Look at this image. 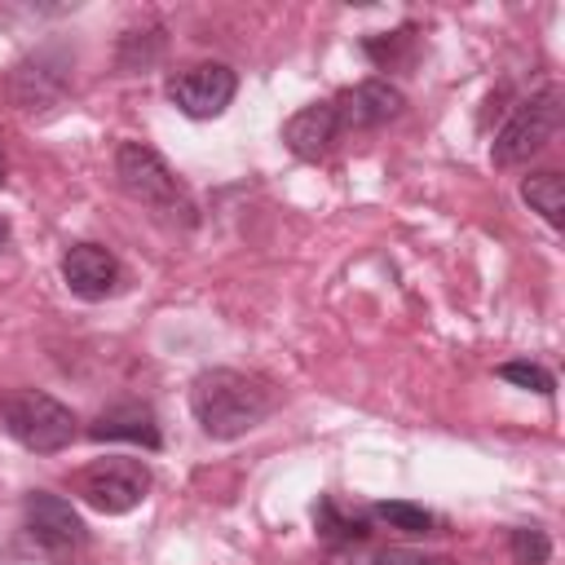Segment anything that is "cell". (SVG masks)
<instances>
[{
  "instance_id": "cell-16",
  "label": "cell",
  "mask_w": 565,
  "mask_h": 565,
  "mask_svg": "<svg viewBox=\"0 0 565 565\" xmlns=\"http://www.w3.org/2000/svg\"><path fill=\"white\" fill-rule=\"evenodd\" d=\"M494 375L508 380V384H516V388H525V393H539V397H547V393L556 388L552 371H543L539 362H503Z\"/></svg>"
},
{
  "instance_id": "cell-19",
  "label": "cell",
  "mask_w": 565,
  "mask_h": 565,
  "mask_svg": "<svg viewBox=\"0 0 565 565\" xmlns=\"http://www.w3.org/2000/svg\"><path fill=\"white\" fill-rule=\"evenodd\" d=\"M327 565H384V552L371 547V539H349V543H331Z\"/></svg>"
},
{
  "instance_id": "cell-15",
  "label": "cell",
  "mask_w": 565,
  "mask_h": 565,
  "mask_svg": "<svg viewBox=\"0 0 565 565\" xmlns=\"http://www.w3.org/2000/svg\"><path fill=\"white\" fill-rule=\"evenodd\" d=\"M313 525H318V534H322L327 543H349V539H366V525H362L358 516H344L335 499H322V503L313 508Z\"/></svg>"
},
{
  "instance_id": "cell-13",
  "label": "cell",
  "mask_w": 565,
  "mask_h": 565,
  "mask_svg": "<svg viewBox=\"0 0 565 565\" xmlns=\"http://www.w3.org/2000/svg\"><path fill=\"white\" fill-rule=\"evenodd\" d=\"M521 199H525L552 230L565 225V181H561V172H530V177L521 181Z\"/></svg>"
},
{
  "instance_id": "cell-10",
  "label": "cell",
  "mask_w": 565,
  "mask_h": 565,
  "mask_svg": "<svg viewBox=\"0 0 565 565\" xmlns=\"http://www.w3.org/2000/svg\"><path fill=\"white\" fill-rule=\"evenodd\" d=\"M340 132H344V128H340V119H335V106H331V102L300 106V110L282 124V141H287V150H291L296 159H309V163L327 159V154L335 150Z\"/></svg>"
},
{
  "instance_id": "cell-9",
  "label": "cell",
  "mask_w": 565,
  "mask_h": 565,
  "mask_svg": "<svg viewBox=\"0 0 565 565\" xmlns=\"http://www.w3.org/2000/svg\"><path fill=\"white\" fill-rule=\"evenodd\" d=\"M331 106H335L340 128L349 132V128H380V124L397 119L406 110V97L388 79H362V84L344 88L340 97H331Z\"/></svg>"
},
{
  "instance_id": "cell-8",
  "label": "cell",
  "mask_w": 565,
  "mask_h": 565,
  "mask_svg": "<svg viewBox=\"0 0 565 565\" xmlns=\"http://www.w3.org/2000/svg\"><path fill=\"white\" fill-rule=\"evenodd\" d=\"M62 282L79 300H106L119 291L124 269H119L115 252H106L102 243H75L62 256Z\"/></svg>"
},
{
  "instance_id": "cell-12",
  "label": "cell",
  "mask_w": 565,
  "mask_h": 565,
  "mask_svg": "<svg viewBox=\"0 0 565 565\" xmlns=\"http://www.w3.org/2000/svg\"><path fill=\"white\" fill-rule=\"evenodd\" d=\"M66 88V62L62 66H49V53H35L31 62H22L13 71V97L22 110H44L62 97Z\"/></svg>"
},
{
  "instance_id": "cell-4",
  "label": "cell",
  "mask_w": 565,
  "mask_h": 565,
  "mask_svg": "<svg viewBox=\"0 0 565 565\" xmlns=\"http://www.w3.org/2000/svg\"><path fill=\"white\" fill-rule=\"evenodd\" d=\"M556 128H561V88L547 84V88H539L530 102H521V106L512 110V119L494 132V141H490L494 168H516V163L534 159V154L556 137Z\"/></svg>"
},
{
  "instance_id": "cell-3",
  "label": "cell",
  "mask_w": 565,
  "mask_h": 565,
  "mask_svg": "<svg viewBox=\"0 0 565 565\" xmlns=\"http://www.w3.org/2000/svg\"><path fill=\"white\" fill-rule=\"evenodd\" d=\"M115 177L124 185L128 199H137L141 207H154V212H168V216H190V199H185V185L177 181V172L163 163L159 150L141 146V141H124L115 150Z\"/></svg>"
},
{
  "instance_id": "cell-1",
  "label": "cell",
  "mask_w": 565,
  "mask_h": 565,
  "mask_svg": "<svg viewBox=\"0 0 565 565\" xmlns=\"http://www.w3.org/2000/svg\"><path fill=\"white\" fill-rule=\"evenodd\" d=\"M274 411V393L265 380L230 366H212L190 384V415L212 441H234L252 433Z\"/></svg>"
},
{
  "instance_id": "cell-21",
  "label": "cell",
  "mask_w": 565,
  "mask_h": 565,
  "mask_svg": "<svg viewBox=\"0 0 565 565\" xmlns=\"http://www.w3.org/2000/svg\"><path fill=\"white\" fill-rule=\"evenodd\" d=\"M9 234H13V230H9V221H4V216H0V252H4V247H9Z\"/></svg>"
},
{
  "instance_id": "cell-7",
  "label": "cell",
  "mask_w": 565,
  "mask_h": 565,
  "mask_svg": "<svg viewBox=\"0 0 565 565\" xmlns=\"http://www.w3.org/2000/svg\"><path fill=\"white\" fill-rule=\"evenodd\" d=\"M238 93V75L225 62H190L168 79V102L190 119H216Z\"/></svg>"
},
{
  "instance_id": "cell-6",
  "label": "cell",
  "mask_w": 565,
  "mask_h": 565,
  "mask_svg": "<svg viewBox=\"0 0 565 565\" xmlns=\"http://www.w3.org/2000/svg\"><path fill=\"white\" fill-rule=\"evenodd\" d=\"M79 499L106 516L132 512L146 494H150V472L137 459H97L79 472Z\"/></svg>"
},
{
  "instance_id": "cell-5",
  "label": "cell",
  "mask_w": 565,
  "mask_h": 565,
  "mask_svg": "<svg viewBox=\"0 0 565 565\" xmlns=\"http://www.w3.org/2000/svg\"><path fill=\"white\" fill-rule=\"evenodd\" d=\"M22 530L53 561H71L88 543V530H84L79 512L62 494H49V490H31L22 499Z\"/></svg>"
},
{
  "instance_id": "cell-17",
  "label": "cell",
  "mask_w": 565,
  "mask_h": 565,
  "mask_svg": "<svg viewBox=\"0 0 565 565\" xmlns=\"http://www.w3.org/2000/svg\"><path fill=\"white\" fill-rule=\"evenodd\" d=\"M508 547H512L516 565H547V556H552V539L543 530H534V525L512 530L508 534Z\"/></svg>"
},
{
  "instance_id": "cell-2",
  "label": "cell",
  "mask_w": 565,
  "mask_h": 565,
  "mask_svg": "<svg viewBox=\"0 0 565 565\" xmlns=\"http://www.w3.org/2000/svg\"><path fill=\"white\" fill-rule=\"evenodd\" d=\"M75 411L62 406L53 393H40V388H13V393H0V428L35 450V455H57L75 441Z\"/></svg>"
},
{
  "instance_id": "cell-18",
  "label": "cell",
  "mask_w": 565,
  "mask_h": 565,
  "mask_svg": "<svg viewBox=\"0 0 565 565\" xmlns=\"http://www.w3.org/2000/svg\"><path fill=\"white\" fill-rule=\"evenodd\" d=\"M411 26H402V31H388V35H371L362 49H366V57L375 62V66H397L402 57H406V49H411Z\"/></svg>"
},
{
  "instance_id": "cell-22",
  "label": "cell",
  "mask_w": 565,
  "mask_h": 565,
  "mask_svg": "<svg viewBox=\"0 0 565 565\" xmlns=\"http://www.w3.org/2000/svg\"><path fill=\"white\" fill-rule=\"evenodd\" d=\"M4 177H9V163H4V150H0V185H4Z\"/></svg>"
},
{
  "instance_id": "cell-11",
  "label": "cell",
  "mask_w": 565,
  "mask_h": 565,
  "mask_svg": "<svg viewBox=\"0 0 565 565\" xmlns=\"http://www.w3.org/2000/svg\"><path fill=\"white\" fill-rule=\"evenodd\" d=\"M88 437L93 441H132V446H146V450H159L163 437H159V419L146 402H119L110 411H102L93 424H88Z\"/></svg>"
},
{
  "instance_id": "cell-14",
  "label": "cell",
  "mask_w": 565,
  "mask_h": 565,
  "mask_svg": "<svg viewBox=\"0 0 565 565\" xmlns=\"http://www.w3.org/2000/svg\"><path fill=\"white\" fill-rule=\"evenodd\" d=\"M375 516L388 525V530H402V534H433L437 516L419 503H406V499H388V503H375Z\"/></svg>"
},
{
  "instance_id": "cell-20",
  "label": "cell",
  "mask_w": 565,
  "mask_h": 565,
  "mask_svg": "<svg viewBox=\"0 0 565 565\" xmlns=\"http://www.w3.org/2000/svg\"><path fill=\"white\" fill-rule=\"evenodd\" d=\"M384 565H455V561H446V556H415V552H393V556H384Z\"/></svg>"
}]
</instances>
